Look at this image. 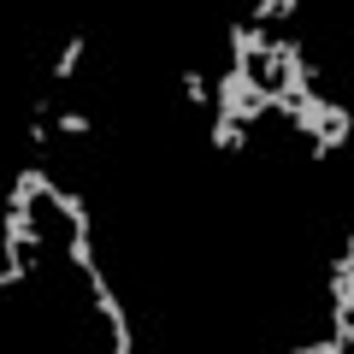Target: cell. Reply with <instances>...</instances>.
Instances as JSON below:
<instances>
[{
  "instance_id": "1",
  "label": "cell",
  "mask_w": 354,
  "mask_h": 354,
  "mask_svg": "<svg viewBox=\"0 0 354 354\" xmlns=\"http://www.w3.org/2000/svg\"><path fill=\"white\" fill-rule=\"evenodd\" d=\"M88 295H95V307H101V319H106L113 354H130V348H136V337H130V319H124V307H118V295H113V283H106V272H101V266L88 272Z\"/></svg>"
},
{
  "instance_id": "2",
  "label": "cell",
  "mask_w": 354,
  "mask_h": 354,
  "mask_svg": "<svg viewBox=\"0 0 354 354\" xmlns=\"http://www.w3.org/2000/svg\"><path fill=\"white\" fill-rule=\"evenodd\" d=\"M354 136V113L342 101H325V113H319V130L307 142H313V160H330V153L342 148V142Z\"/></svg>"
},
{
  "instance_id": "3",
  "label": "cell",
  "mask_w": 354,
  "mask_h": 354,
  "mask_svg": "<svg viewBox=\"0 0 354 354\" xmlns=\"http://www.w3.org/2000/svg\"><path fill=\"white\" fill-rule=\"evenodd\" d=\"M48 189H53L48 165H30V171H18V177H12V189H6V207H36V201H48Z\"/></svg>"
},
{
  "instance_id": "4",
  "label": "cell",
  "mask_w": 354,
  "mask_h": 354,
  "mask_svg": "<svg viewBox=\"0 0 354 354\" xmlns=\"http://www.w3.org/2000/svg\"><path fill=\"white\" fill-rule=\"evenodd\" d=\"M266 41H272V36H266V24H248V18H236V24H230V65H254Z\"/></svg>"
},
{
  "instance_id": "5",
  "label": "cell",
  "mask_w": 354,
  "mask_h": 354,
  "mask_svg": "<svg viewBox=\"0 0 354 354\" xmlns=\"http://www.w3.org/2000/svg\"><path fill=\"white\" fill-rule=\"evenodd\" d=\"M213 148H218V153H242V148H248V124H242V118L213 113Z\"/></svg>"
},
{
  "instance_id": "6",
  "label": "cell",
  "mask_w": 354,
  "mask_h": 354,
  "mask_svg": "<svg viewBox=\"0 0 354 354\" xmlns=\"http://www.w3.org/2000/svg\"><path fill=\"white\" fill-rule=\"evenodd\" d=\"M83 48H88L83 36H65V48L53 53V83H65V77H71L77 65H83Z\"/></svg>"
},
{
  "instance_id": "7",
  "label": "cell",
  "mask_w": 354,
  "mask_h": 354,
  "mask_svg": "<svg viewBox=\"0 0 354 354\" xmlns=\"http://www.w3.org/2000/svg\"><path fill=\"white\" fill-rule=\"evenodd\" d=\"M295 12H301V0H254L248 24H272V18H283V24H290Z\"/></svg>"
},
{
  "instance_id": "8",
  "label": "cell",
  "mask_w": 354,
  "mask_h": 354,
  "mask_svg": "<svg viewBox=\"0 0 354 354\" xmlns=\"http://www.w3.org/2000/svg\"><path fill=\"white\" fill-rule=\"evenodd\" d=\"M183 95H189V106H207V101H213V95H207V77L195 71V65L183 71Z\"/></svg>"
},
{
  "instance_id": "9",
  "label": "cell",
  "mask_w": 354,
  "mask_h": 354,
  "mask_svg": "<svg viewBox=\"0 0 354 354\" xmlns=\"http://www.w3.org/2000/svg\"><path fill=\"white\" fill-rule=\"evenodd\" d=\"M53 130H65V136H88L95 118H88V113H59V118H53Z\"/></svg>"
},
{
  "instance_id": "10",
  "label": "cell",
  "mask_w": 354,
  "mask_h": 354,
  "mask_svg": "<svg viewBox=\"0 0 354 354\" xmlns=\"http://www.w3.org/2000/svg\"><path fill=\"white\" fill-rule=\"evenodd\" d=\"M295 354H342V342H337V337H325V342H295Z\"/></svg>"
}]
</instances>
